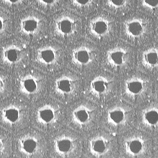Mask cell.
I'll list each match as a JSON object with an SVG mask.
<instances>
[{
    "label": "cell",
    "instance_id": "obj_20",
    "mask_svg": "<svg viewBox=\"0 0 158 158\" xmlns=\"http://www.w3.org/2000/svg\"><path fill=\"white\" fill-rule=\"evenodd\" d=\"M141 63L143 66L149 70L156 69L158 66V49L152 46L144 50L141 55Z\"/></svg>",
    "mask_w": 158,
    "mask_h": 158
},
{
    "label": "cell",
    "instance_id": "obj_13",
    "mask_svg": "<svg viewBox=\"0 0 158 158\" xmlns=\"http://www.w3.org/2000/svg\"><path fill=\"white\" fill-rule=\"evenodd\" d=\"M43 86L42 80L38 76L31 74L23 76L19 82V89L23 94L31 96L39 93Z\"/></svg>",
    "mask_w": 158,
    "mask_h": 158
},
{
    "label": "cell",
    "instance_id": "obj_9",
    "mask_svg": "<svg viewBox=\"0 0 158 158\" xmlns=\"http://www.w3.org/2000/svg\"><path fill=\"white\" fill-rule=\"evenodd\" d=\"M105 59L106 63L110 67L122 68L128 63L130 60L129 52L124 47H113L106 51Z\"/></svg>",
    "mask_w": 158,
    "mask_h": 158
},
{
    "label": "cell",
    "instance_id": "obj_8",
    "mask_svg": "<svg viewBox=\"0 0 158 158\" xmlns=\"http://www.w3.org/2000/svg\"><path fill=\"white\" fill-rule=\"evenodd\" d=\"M60 116L59 110L56 106L51 104H45L37 110L35 118L37 122L44 126L54 124L58 121Z\"/></svg>",
    "mask_w": 158,
    "mask_h": 158
},
{
    "label": "cell",
    "instance_id": "obj_3",
    "mask_svg": "<svg viewBox=\"0 0 158 158\" xmlns=\"http://www.w3.org/2000/svg\"><path fill=\"white\" fill-rule=\"evenodd\" d=\"M46 21V18L40 13L30 14L20 20V31L22 34L26 35L37 36L43 30Z\"/></svg>",
    "mask_w": 158,
    "mask_h": 158
},
{
    "label": "cell",
    "instance_id": "obj_11",
    "mask_svg": "<svg viewBox=\"0 0 158 158\" xmlns=\"http://www.w3.org/2000/svg\"><path fill=\"white\" fill-rule=\"evenodd\" d=\"M95 54L93 49L85 45L76 47L72 50L71 53L72 63L79 67L89 65L93 62Z\"/></svg>",
    "mask_w": 158,
    "mask_h": 158
},
{
    "label": "cell",
    "instance_id": "obj_2",
    "mask_svg": "<svg viewBox=\"0 0 158 158\" xmlns=\"http://www.w3.org/2000/svg\"><path fill=\"white\" fill-rule=\"evenodd\" d=\"M17 147L22 155L28 157L40 155L43 149L40 138L33 133H27L21 136L18 139Z\"/></svg>",
    "mask_w": 158,
    "mask_h": 158
},
{
    "label": "cell",
    "instance_id": "obj_14",
    "mask_svg": "<svg viewBox=\"0 0 158 158\" xmlns=\"http://www.w3.org/2000/svg\"><path fill=\"white\" fill-rule=\"evenodd\" d=\"M94 112L91 106L87 104H81L72 110L71 121L75 125L83 127L88 125L93 121Z\"/></svg>",
    "mask_w": 158,
    "mask_h": 158
},
{
    "label": "cell",
    "instance_id": "obj_25",
    "mask_svg": "<svg viewBox=\"0 0 158 158\" xmlns=\"http://www.w3.org/2000/svg\"><path fill=\"white\" fill-rule=\"evenodd\" d=\"M130 0H105L106 6L109 8L116 10L123 9L128 5Z\"/></svg>",
    "mask_w": 158,
    "mask_h": 158
},
{
    "label": "cell",
    "instance_id": "obj_1",
    "mask_svg": "<svg viewBox=\"0 0 158 158\" xmlns=\"http://www.w3.org/2000/svg\"><path fill=\"white\" fill-rule=\"evenodd\" d=\"M81 21L80 18L75 13L68 11H62L52 20L53 31L59 37H69L77 33Z\"/></svg>",
    "mask_w": 158,
    "mask_h": 158
},
{
    "label": "cell",
    "instance_id": "obj_22",
    "mask_svg": "<svg viewBox=\"0 0 158 158\" xmlns=\"http://www.w3.org/2000/svg\"><path fill=\"white\" fill-rule=\"evenodd\" d=\"M157 107L151 106L143 110L142 114V121L146 126L151 127H157L158 112Z\"/></svg>",
    "mask_w": 158,
    "mask_h": 158
},
{
    "label": "cell",
    "instance_id": "obj_24",
    "mask_svg": "<svg viewBox=\"0 0 158 158\" xmlns=\"http://www.w3.org/2000/svg\"><path fill=\"white\" fill-rule=\"evenodd\" d=\"M35 1L41 9L49 11L57 9L61 5L63 0H35Z\"/></svg>",
    "mask_w": 158,
    "mask_h": 158
},
{
    "label": "cell",
    "instance_id": "obj_30",
    "mask_svg": "<svg viewBox=\"0 0 158 158\" xmlns=\"http://www.w3.org/2000/svg\"><path fill=\"white\" fill-rule=\"evenodd\" d=\"M6 88L5 81L3 78L0 76V94L3 93Z\"/></svg>",
    "mask_w": 158,
    "mask_h": 158
},
{
    "label": "cell",
    "instance_id": "obj_19",
    "mask_svg": "<svg viewBox=\"0 0 158 158\" xmlns=\"http://www.w3.org/2000/svg\"><path fill=\"white\" fill-rule=\"evenodd\" d=\"M88 148L92 155L99 157L105 155L109 151V142L107 139L102 136H95L89 140Z\"/></svg>",
    "mask_w": 158,
    "mask_h": 158
},
{
    "label": "cell",
    "instance_id": "obj_21",
    "mask_svg": "<svg viewBox=\"0 0 158 158\" xmlns=\"http://www.w3.org/2000/svg\"><path fill=\"white\" fill-rule=\"evenodd\" d=\"M127 112L124 108L115 106L109 109L107 113L108 123L111 125L118 126L123 124L126 121Z\"/></svg>",
    "mask_w": 158,
    "mask_h": 158
},
{
    "label": "cell",
    "instance_id": "obj_29",
    "mask_svg": "<svg viewBox=\"0 0 158 158\" xmlns=\"http://www.w3.org/2000/svg\"><path fill=\"white\" fill-rule=\"evenodd\" d=\"M5 4L9 5H19L23 2L24 0H2Z\"/></svg>",
    "mask_w": 158,
    "mask_h": 158
},
{
    "label": "cell",
    "instance_id": "obj_28",
    "mask_svg": "<svg viewBox=\"0 0 158 158\" xmlns=\"http://www.w3.org/2000/svg\"><path fill=\"white\" fill-rule=\"evenodd\" d=\"M7 143L5 137L0 135V155L3 153L6 150Z\"/></svg>",
    "mask_w": 158,
    "mask_h": 158
},
{
    "label": "cell",
    "instance_id": "obj_6",
    "mask_svg": "<svg viewBox=\"0 0 158 158\" xmlns=\"http://www.w3.org/2000/svg\"><path fill=\"white\" fill-rule=\"evenodd\" d=\"M148 23L145 19L133 17L127 19L123 23V29L125 35L128 38L135 39L140 38L146 33Z\"/></svg>",
    "mask_w": 158,
    "mask_h": 158
},
{
    "label": "cell",
    "instance_id": "obj_26",
    "mask_svg": "<svg viewBox=\"0 0 158 158\" xmlns=\"http://www.w3.org/2000/svg\"><path fill=\"white\" fill-rule=\"evenodd\" d=\"M142 6L144 8L154 10L158 6V0H140Z\"/></svg>",
    "mask_w": 158,
    "mask_h": 158
},
{
    "label": "cell",
    "instance_id": "obj_18",
    "mask_svg": "<svg viewBox=\"0 0 158 158\" xmlns=\"http://www.w3.org/2000/svg\"><path fill=\"white\" fill-rule=\"evenodd\" d=\"M24 56V52L20 47L15 44H10L3 49L2 58L5 63L14 64L21 62Z\"/></svg>",
    "mask_w": 158,
    "mask_h": 158
},
{
    "label": "cell",
    "instance_id": "obj_17",
    "mask_svg": "<svg viewBox=\"0 0 158 158\" xmlns=\"http://www.w3.org/2000/svg\"><path fill=\"white\" fill-rule=\"evenodd\" d=\"M146 143L140 137L133 136L127 139L124 146L126 154L133 157L142 155L146 150Z\"/></svg>",
    "mask_w": 158,
    "mask_h": 158
},
{
    "label": "cell",
    "instance_id": "obj_27",
    "mask_svg": "<svg viewBox=\"0 0 158 158\" xmlns=\"http://www.w3.org/2000/svg\"><path fill=\"white\" fill-rule=\"evenodd\" d=\"M7 25L6 19L0 14V34L6 30Z\"/></svg>",
    "mask_w": 158,
    "mask_h": 158
},
{
    "label": "cell",
    "instance_id": "obj_7",
    "mask_svg": "<svg viewBox=\"0 0 158 158\" xmlns=\"http://www.w3.org/2000/svg\"><path fill=\"white\" fill-rule=\"evenodd\" d=\"M78 87L77 79L74 76L64 74L55 80L54 89L55 92L62 96H70L75 94Z\"/></svg>",
    "mask_w": 158,
    "mask_h": 158
},
{
    "label": "cell",
    "instance_id": "obj_10",
    "mask_svg": "<svg viewBox=\"0 0 158 158\" xmlns=\"http://www.w3.org/2000/svg\"><path fill=\"white\" fill-rule=\"evenodd\" d=\"M0 114L1 120L3 123L13 126L22 122L25 114L21 106L15 104H10L2 109Z\"/></svg>",
    "mask_w": 158,
    "mask_h": 158
},
{
    "label": "cell",
    "instance_id": "obj_4",
    "mask_svg": "<svg viewBox=\"0 0 158 158\" xmlns=\"http://www.w3.org/2000/svg\"><path fill=\"white\" fill-rule=\"evenodd\" d=\"M53 148L56 154L61 157H71L77 150L78 141L73 136L61 134L56 136L54 139Z\"/></svg>",
    "mask_w": 158,
    "mask_h": 158
},
{
    "label": "cell",
    "instance_id": "obj_16",
    "mask_svg": "<svg viewBox=\"0 0 158 158\" xmlns=\"http://www.w3.org/2000/svg\"><path fill=\"white\" fill-rule=\"evenodd\" d=\"M148 81L143 77L133 76L127 78L124 82L125 94L131 97L141 95L147 89Z\"/></svg>",
    "mask_w": 158,
    "mask_h": 158
},
{
    "label": "cell",
    "instance_id": "obj_5",
    "mask_svg": "<svg viewBox=\"0 0 158 158\" xmlns=\"http://www.w3.org/2000/svg\"><path fill=\"white\" fill-rule=\"evenodd\" d=\"M112 21L109 18L99 15L89 20L88 24V29L91 35L99 39L109 35L112 30Z\"/></svg>",
    "mask_w": 158,
    "mask_h": 158
},
{
    "label": "cell",
    "instance_id": "obj_15",
    "mask_svg": "<svg viewBox=\"0 0 158 158\" xmlns=\"http://www.w3.org/2000/svg\"><path fill=\"white\" fill-rule=\"evenodd\" d=\"M114 81V80L110 77L102 75H98L90 82L89 92L96 97L106 95L112 89Z\"/></svg>",
    "mask_w": 158,
    "mask_h": 158
},
{
    "label": "cell",
    "instance_id": "obj_12",
    "mask_svg": "<svg viewBox=\"0 0 158 158\" xmlns=\"http://www.w3.org/2000/svg\"><path fill=\"white\" fill-rule=\"evenodd\" d=\"M60 49L52 45H44L40 47L36 53V60L40 64L45 66L53 65L59 60Z\"/></svg>",
    "mask_w": 158,
    "mask_h": 158
},
{
    "label": "cell",
    "instance_id": "obj_23",
    "mask_svg": "<svg viewBox=\"0 0 158 158\" xmlns=\"http://www.w3.org/2000/svg\"><path fill=\"white\" fill-rule=\"evenodd\" d=\"M70 6L80 12H84L95 4L96 0H69Z\"/></svg>",
    "mask_w": 158,
    "mask_h": 158
}]
</instances>
